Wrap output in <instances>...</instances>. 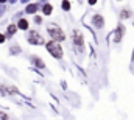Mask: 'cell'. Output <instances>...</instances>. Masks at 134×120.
<instances>
[{
  "label": "cell",
  "mask_w": 134,
  "mask_h": 120,
  "mask_svg": "<svg viewBox=\"0 0 134 120\" xmlns=\"http://www.w3.org/2000/svg\"><path fill=\"white\" fill-rule=\"evenodd\" d=\"M45 47H47V50H48V53L53 56V58H56V59H61L63 58V47H61V44L58 42V41H48L47 44H45Z\"/></svg>",
  "instance_id": "6da1fadb"
},
{
  "label": "cell",
  "mask_w": 134,
  "mask_h": 120,
  "mask_svg": "<svg viewBox=\"0 0 134 120\" xmlns=\"http://www.w3.org/2000/svg\"><path fill=\"white\" fill-rule=\"evenodd\" d=\"M72 41H73V47L76 48V52H83V48H84V37H83L81 31L78 30L72 31Z\"/></svg>",
  "instance_id": "7a4b0ae2"
},
{
  "label": "cell",
  "mask_w": 134,
  "mask_h": 120,
  "mask_svg": "<svg viewBox=\"0 0 134 120\" xmlns=\"http://www.w3.org/2000/svg\"><path fill=\"white\" fill-rule=\"evenodd\" d=\"M47 31H48V34L52 36V39H53V41L63 42V41L66 39V34H64V31L61 30L59 27H56V25H52V27H48V28H47Z\"/></svg>",
  "instance_id": "3957f363"
},
{
  "label": "cell",
  "mask_w": 134,
  "mask_h": 120,
  "mask_svg": "<svg viewBox=\"0 0 134 120\" xmlns=\"http://www.w3.org/2000/svg\"><path fill=\"white\" fill-rule=\"evenodd\" d=\"M27 39H28V42H30L31 45H42V44H44V37H42L37 31H30Z\"/></svg>",
  "instance_id": "277c9868"
},
{
  "label": "cell",
  "mask_w": 134,
  "mask_h": 120,
  "mask_svg": "<svg viewBox=\"0 0 134 120\" xmlns=\"http://www.w3.org/2000/svg\"><path fill=\"white\" fill-rule=\"evenodd\" d=\"M92 24H94L95 28L101 30V28L104 27V19H103V16H101V14H94V17H92Z\"/></svg>",
  "instance_id": "5b68a950"
},
{
  "label": "cell",
  "mask_w": 134,
  "mask_h": 120,
  "mask_svg": "<svg viewBox=\"0 0 134 120\" xmlns=\"http://www.w3.org/2000/svg\"><path fill=\"white\" fill-rule=\"evenodd\" d=\"M123 34H125V27L122 24H119L117 25V30H115V34H114V41L115 42H120L122 37H123Z\"/></svg>",
  "instance_id": "8992f818"
},
{
  "label": "cell",
  "mask_w": 134,
  "mask_h": 120,
  "mask_svg": "<svg viewBox=\"0 0 134 120\" xmlns=\"http://www.w3.org/2000/svg\"><path fill=\"white\" fill-rule=\"evenodd\" d=\"M30 61L33 62L36 67H39V69H44V67H45V62L41 59L39 56H31V58H30Z\"/></svg>",
  "instance_id": "52a82bcc"
},
{
  "label": "cell",
  "mask_w": 134,
  "mask_h": 120,
  "mask_svg": "<svg viewBox=\"0 0 134 120\" xmlns=\"http://www.w3.org/2000/svg\"><path fill=\"white\" fill-rule=\"evenodd\" d=\"M37 9H39V5H37V3H30V5H27L25 13H28V14H34V13H37Z\"/></svg>",
  "instance_id": "ba28073f"
},
{
  "label": "cell",
  "mask_w": 134,
  "mask_h": 120,
  "mask_svg": "<svg viewBox=\"0 0 134 120\" xmlns=\"http://www.w3.org/2000/svg\"><path fill=\"white\" fill-rule=\"evenodd\" d=\"M42 13H44L45 16H50V14L53 13V6H52L50 3H45V5L42 6Z\"/></svg>",
  "instance_id": "9c48e42d"
},
{
  "label": "cell",
  "mask_w": 134,
  "mask_h": 120,
  "mask_svg": "<svg viewBox=\"0 0 134 120\" xmlns=\"http://www.w3.org/2000/svg\"><path fill=\"white\" fill-rule=\"evenodd\" d=\"M17 28H20V30H28V20H27V19H20L19 24H17Z\"/></svg>",
  "instance_id": "30bf717a"
},
{
  "label": "cell",
  "mask_w": 134,
  "mask_h": 120,
  "mask_svg": "<svg viewBox=\"0 0 134 120\" xmlns=\"http://www.w3.org/2000/svg\"><path fill=\"white\" fill-rule=\"evenodd\" d=\"M130 16H131V9H130V8L122 9V13H120V17H122V19H128Z\"/></svg>",
  "instance_id": "8fae6325"
},
{
  "label": "cell",
  "mask_w": 134,
  "mask_h": 120,
  "mask_svg": "<svg viewBox=\"0 0 134 120\" xmlns=\"http://www.w3.org/2000/svg\"><path fill=\"white\" fill-rule=\"evenodd\" d=\"M70 6H72V5H70V2H69V0H63L61 8H63L64 11H69V9H70Z\"/></svg>",
  "instance_id": "7c38bea8"
},
{
  "label": "cell",
  "mask_w": 134,
  "mask_h": 120,
  "mask_svg": "<svg viewBox=\"0 0 134 120\" xmlns=\"http://www.w3.org/2000/svg\"><path fill=\"white\" fill-rule=\"evenodd\" d=\"M16 30H17L16 25H9V27H8V36H13V34L16 33Z\"/></svg>",
  "instance_id": "4fadbf2b"
},
{
  "label": "cell",
  "mask_w": 134,
  "mask_h": 120,
  "mask_svg": "<svg viewBox=\"0 0 134 120\" xmlns=\"http://www.w3.org/2000/svg\"><path fill=\"white\" fill-rule=\"evenodd\" d=\"M11 53H13V55H17V53H20V47H19V45H14V47H11Z\"/></svg>",
  "instance_id": "5bb4252c"
},
{
  "label": "cell",
  "mask_w": 134,
  "mask_h": 120,
  "mask_svg": "<svg viewBox=\"0 0 134 120\" xmlns=\"http://www.w3.org/2000/svg\"><path fill=\"white\" fill-rule=\"evenodd\" d=\"M34 22H36V24H41V22H42V17H41V16H34Z\"/></svg>",
  "instance_id": "9a60e30c"
},
{
  "label": "cell",
  "mask_w": 134,
  "mask_h": 120,
  "mask_svg": "<svg viewBox=\"0 0 134 120\" xmlns=\"http://www.w3.org/2000/svg\"><path fill=\"white\" fill-rule=\"evenodd\" d=\"M0 120H8V116L5 112H0Z\"/></svg>",
  "instance_id": "2e32d148"
},
{
  "label": "cell",
  "mask_w": 134,
  "mask_h": 120,
  "mask_svg": "<svg viewBox=\"0 0 134 120\" xmlns=\"http://www.w3.org/2000/svg\"><path fill=\"white\" fill-rule=\"evenodd\" d=\"M6 41V36H3V34H0V44H3Z\"/></svg>",
  "instance_id": "e0dca14e"
},
{
  "label": "cell",
  "mask_w": 134,
  "mask_h": 120,
  "mask_svg": "<svg viewBox=\"0 0 134 120\" xmlns=\"http://www.w3.org/2000/svg\"><path fill=\"white\" fill-rule=\"evenodd\" d=\"M97 2H98V0H87V3H89V5H95Z\"/></svg>",
  "instance_id": "ac0fdd59"
},
{
  "label": "cell",
  "mask_w": 134,
  "mask_h": 120,
  "mask_svg": "<svg viewBox=\"0 0 134 120\" xmlns=\"http://www.w3.org/2000/svg\"><path fill=\"white\" fill-rule=\"evenodd\" d=\"M3 13H5V6H3V5H0V16H2Z\"/></svg>",
  "instance_id": "d6986e66"
},
{
  "label": "cell",
  "mask_w": 134,
  "mask_h": 120,
  "mask_svg": "<svg viewBox=\"0 0 134 120\" xmlns=\"http://www.w3.org/2000/svg\"><path fill=\"white\" fill-rule=\"evenodd\" d=\"M20 2H22V3H28V0H20Z\"/></svg>",
  "instance_id": "ffe728a7"
},
{
  "label": "cell",
  "mask_w": 134,
  "mask_h": 120,
  "mask_svg": "<svg viewBox=\"0 0 134 120\" xmlns=\"http://www.w3.org/2000/svg\"><path fill=\"white\" fill-rule=\"evenodd\" d=\"M5 2H8V0H0V3H5Z\"/></svg>",
  "instance_id": "44dd1931"
},
{
  "label": "cell",
  "mask_w": 134,
  "mask_h": 120,
  "mask_svg": "<svg viewBox=\"0 0 134 120\" xmlns=\"http://www.w3.org/2000/svg\"><path fill=\"white\" fill-rule=\"evenodd\" d=\"M9 2H11V3H14V0H9Z\"/></svg>",
  "instance_id": "7402d4cb"
},
{
  "label": "cell",
  "mask_w": 134,
  "mask_h": 120,
  "mask_svg": "<svg viewBox=\"0 0 134 120\" xmlns=\"http://www.w3.org/2000/svg\"><path fill=\"white\" fill-rule=\"evenodd\" d=\"M117 2H122V0H117Z\"/></svg>",
  "instance_id": "603a6c76"
}]
</instances>
